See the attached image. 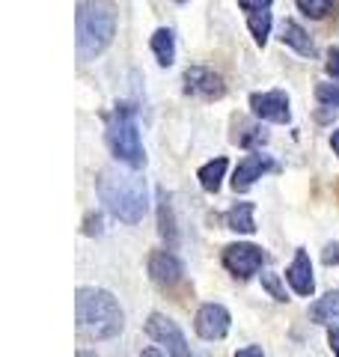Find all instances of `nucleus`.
<instances>
[{
	"mask_svg": "<svg viewBox=\"0 0 339 357\" xmlns=\"http://www.w3.org/2000/svg\"><path fill=\"white\" fill-rule=\"evenodd\" d=\"M98 197L107 206L113 218L126 223H140L143 215L149 211V194L146 182L137 173H119L116 167H107L98 176Z\"/></svg>",
	"mask_w": 339,
	"mask_h": 357,
	"instance_id": "f257e3e1",
	"label": "nucleus"
},
{
	"mask_svg": "<svg viewBox=\"0 0 339 357\" xmlns=\"http://www.w3.org/2000/svg\"><path fill=\"white\" fill-rule=\"evenodd\" d=\"M75 312H77V331L86 340H110L126 325L122 307L107 289H93V286L77 289Z\"/></svg>",
	"mask_w": 339,
	"mask_h": 357,
	"instance_id": "f03ea898",
	"label": "nucleus"
},
{
	"mask_svg": "<svg viewBox=\"0 0 339 357\" xmlns=\"http://www.w3.org/2000/svg\"><path fill=\"white\" fill-rule=\"evenodd\" d=\"M75 24H77V54L84 60H93L113 42L116 6H113V0H81Z\"/></svg>",
	"mask_w": 339,
	"mask_h": 357,
	"instance_id": "7ed1b4c3",
	"label": "nucleus"
},
{
	"mask_svg": "<svg viewBox=\"0 0 339 357\" xmlns=\"http://www.w3.org/2000/svg\"><path fill=\"white\" fill-rule=\"evenodd\" d=\"M107 146L131 170H140L146 164V152L137 131V110L126 102L113 107V114L107 116Z\"/></svg>",
	"mask_w": 339,
	"mask_h": 357,
	"instance_id": "20e7f679",
	"label": "nucleus"
},
{
	"mask_svg": "<svg viewBox=\"0 0 339 357\" xmlns=\"http://www.w3.org/2000/svg\"><path fill=\"white\" fill-rule=\"evenodd\" d=\"M146 333H149L155 342L167 345V354H170V357H190L185 333L179 331V325H176L173 319L161 316V312H152L149 321H146Z\"/></svg>",
	"mask_w": 339,
	"mask_h": 357,
	"instance_id": "39448f33",
	"label": "nucleus"
},
{
	"mask_svg": "<svg viewBox=\"0 0 339 357\" xmlns=\"http://www.w3.org/2000/svg\"><path fill=\"white\" fill-rule=\"evenodd\" d=\"M262 262H265V253H262V248H256V244H229V248L223 250L226 271L241 277V280L253 277L259 268H262Z\"/></svg>",
	"mask_w": 339,
	"mask_h": 357,
	"instance_id": "423d86ee",
	"label": "nucleus"
},
{
	"mask_svg": "<svg viewBox=\"0 0 339 357\" xmlns=\"http://www.w3.org/2000/svg\"><path fill=\"white\" fill-rule=\"evenodd\" d=\"M250 110H253V116L268 119V122H280V126H286V122L292 119L289 96L282 93V89H271V93H253L250 96Z\"/></svg>",
	"mask_w": 339,
	"mask_h": 357,
	"instance_id": "0eeeda50",
	"label": "nucleus"
},
{
	"mask_svg": "<svg viewBox=\"0 0 339 357\" xmlns=\"http://www.w3.org/2000/svg\"><path fill=\"white\" fill-rule=\"evenodd\" d=\"M229 310L220 307V304H202L199 312H197V321H194V328L202 340H223L226 337V331H229Z\"/></svg>",
	"mask_w": 339,
	"mask_h": 357,
	"instance_id": "6e6552de",
	"label": "nucleus"
},
{
	"mask_svg": "<svg viewBox=\"0 0 339 357\" xmlns=\"http://www.w3.org/2000/svg\"><path fill=\"white\" fill-rule=\"evenodd\" d=\"M223 77L214 75L211 69H202V66H190L185 72V93L190 96H202V98H220L223 96Z\"/></svg>",
	"mask_w": 339,
	"mask_h": 357,
	"instance_id": "1a4fd4ad",
	"label": "nucleus"
},
{
	"mask_svg": "<svg viewBox=\"0 0 339 357\" xmlns=\"http://www.w3.org/2000/svg\"><path fill=\"white\" fill-rule=\"evenodd\" d=\"M149 274L158 286H176L182 280V262L170 250H155L149 256Z\"/></svg>",
	"mask_w": 339,
	"mask_h": 357,
	"instance_id": "9d476101",
	"label": "nucleus"
},
{
	"mask_svg": "<svg viewBox=\"0 0 339 357\" xmlns=\"http://www.w3.org/2000/svg\"><path fill=\"white\" fill-rule=\"evenodd\" d=\"M268 170H274V161L268 155H247V158L235 167V176H232V188L235 191H247L256 178H262Z\"/></svg>",
	"mask_w": 339,
	"mask_h": 357,
	"instance_id": "9b49d317",
	"label": "nucleus"
},
{
	"mask_svg": "<svg viewBox=\"0 0 339 357\" xmlns=\"http://www.w3.org/2000/svg\"><path fill=\"white\" fill-rule=\"evenodd\" d=\"M286 280L292 283V289H295L298 295H312L315 289V280H312V265H310V256L307 250H298L295 259H292V265L286 268Z\"/></svg>",
	"mask_w": 339,
	"mask_h": 357,
	"instance_id": "f8f14e48",
	"label": "nucleus"
},
{
	"mask_svg": "<svg viewBox=\"0 0 339 357\" xmlns=\"http://www.w3.org/2000/svg\"><path fill=\"white\" fill-rule=\"evenodd\" d=\"M282 45H289V48H295L301 57H315V45L312 39L307 36V30H303L301 24H295V21H286L282 24Z\"/></svg>",
	"mask_w": 339,
	"mask_h": 357,
	"instance_id": "ddd939ff",
	"label": "nucleus"
},
{
	"mask_svg": "<svg viewBox=\"0 0 339 357\" xmlns=\"http://www.w3.org/2000/svg\"><path fill=\"white\" fill-rule=\"evenodd\" d=\"M158 229H161V238H167L170 248H176L179 244V229H176L173 206H170V197L164 191L158 194Z\"/></svg>",
	"mask_w": 339,
	"mask_h": 357,
	"instance_id": "4468645a",
	"label": "nucleus"
},
{
	"mask_svg": "<svg viewBox=\"0 0 339 357\" xmlns=\"http://www.w3.org/2000/svg\"><path fill=\"white\" fill-rule=\"evenodd\" d=\"M226 227L235 232H244V236H253L256 223H253V203H235L226 211Z\"/></svg>",
	"mask_w": 339,
	"mask_h": 357,
	"instance_id": "2eb2a0df",
	"label": "nucleus"
},
{
	"mask_svg": "<svg viewBox=\"0 0 339 357\" xmlns=\"http://www.w3.org/2000/svg\"><path fill=\"white\" fill-rule=\"evenodd\" d=\"M152 51H155V57H158L161 66H173V60H176V36H173V30L158 27L152 33Z\"/></svg>",
	"mask_w": 339,
	"mask_h": 357,
	"instance_id": "dca6fc26",
	"label": "nucleus"
},
{
	"mask_svg": "<svg viewBox=\"0 0 339 357\" xmlns=\"http://www.w3.org/2000/svg\"><path fill=\"white\" fill-rule=\"evenodd\" d=\"M223 173H226V158H214V161H209V164H202L199 173H197L202 191L218 194V191H220V182H223Z\"/></svg>",
	"mask_w": 339,
	"mask_h": 357,
	"instance_id": "f3484780",
	"label": "nucleus"
},
{
	"mask_svg": "<svg viewBox=\"0 0 339 357\" xmlns=\"http://www.w3.org/2000/svg\"><path fill=\"white\" fill-rule=\"evenodd\" d=\"M310 316H312V321H322V325L336 321L339 319V292H327L324 298L315 301L310 307Z\"/></svg>",
	"mask_w": 339,
	"mask_h": 357,
	"instance_id": "a211bd4d",
	"label": "nucleus"
},
{
	"mask_svg": "<svg viewBox=\"0 0 339 357\" xmlns=\"http://www.w3.org/2000/svg\"><path fill=\"white\" fill-rule=\"evenodd\" d=\"M247 27H250L256 45H265L271 36V13H253L247 15Z\"/></svg>",
	"mask_w": 339,
	"mask_h": 357,
	"instance_id": "6ab92c4d",
	"label": "nucleus"
},
{
	"mask_svg": "<svg viewBox=\"0 0 339 357\" xmlns=\"http://www.w3.org/2000/svg\"><path fill=\"white\" fill-rule=\"evenodd\" d=\"M331 6H333V0H298V9L303 15H310V18H322L331 13Z\"/></svg>",
	"mask_w": 339,
	"mask_h": 357,
	"instance_id": "aec40b11",
	"label": "nucleus"
},
{
	"mask_svg": "<svg viewBox=\"0 0 339 357\" xmlns=\"http://www.w3.org/2000/svg\"><path fill=\"white\" fill-rule=\"evenodd\" d=\"M235 140H239L241 146H259V143L268 140V131L256 128V126H244V134H235Z\"/></svg>",
	"mask_w": 339,
	"mask_h": 357,
	"instance_id": "412c9836",
	"label": "nucleus"
},
{
	"mask_svg": "<svg viewBox=\"0 0 339 357\" xmlns=\"http://www.w3.org/2000/svg\"><path fill=\"white\" fill-rule=\"evenodd\" d=\"M262 286L268 289L274 301H289V298H286V289L280 286V277H277V274H262Z\"/></svg>",
	"mask_w": 339,
	"mask_h": 357,
	"instance_id": "4be33fe9",
	"label": "nucleus"
},
{
	"mask_svg": "<svg viewBox=\"0 0 339 357\" xmlns=\"http://www.w3.org/2000/svg\"><path fill=\"white\" fill-rule=\"evenodd\" d=\"M315 96H319V102L339 107V84H322L319 89H315Z\"/></svg>",
	"mask_w": 339,
	"mask_h": 357,
	"instance_id": "5701e85b",
	"label": "nucleus"
},
{
	"mask_svg": "<svg viewBox=\"0 0 339 357\" xmlns=\"http://www.w3.org/2000/svg\"><path fill=\"white\" fill-rule=\"evenodd\" d=\"M239 6L244 9L247 15H253V13H268V9H271V0H239Z\"/></svg>",
	"mask_w": 339,
	"mask_h": 357,
	"instance_id": "b1692460",
	"label": "nucleus"
},
{
	"mask_svg": "<svg viewBox=\"0 0 339 357\" xmlns=\"http://www.w3.org/2000/svg\"><path fill=\"white\" fill-rule=\"evenodd\" d=\"M324 69H327V75H331V77H336V81H339V48H333L331 54H327V63H324Z\"/></svg>",
	"mask_w": 339,
	"mask_h": 357,
	"instance_id": "393cba45",
	"label": "nucleus"
},
{
	"mask_svg": "<svg viewBox=\"0 0 339 357\" xmlns=\"http://www.w3.org/2000/svg\"><path fill=\"white\" fill-rule=\"evenodd\" d=\"M322 259H324V265H336L339 262V244H327Z\"/></svg>",
	"mask_w": 339,
	"mask_h": 357,
	"instance_id": "a878e982",
	"label": "nucleus"
},
{
	"mask_svg": "<svg viewBox=\"0 0 339 357\" xmlns=\"http://www.w3.org/2000/svg\"><path fill=\"white\" fill-rule=\"evenodd\" d=\"M327 342H331V351L339 357V328H331V331H327Z\"/></svg>",
	"mask_w": 339,
	"mask_h": 357,
	"instance_id": "bb28decb",
	"label": "nucleus"
},
{
	"mask_svg": "<svg viewBox=\"0 0 339 357\" xmlns=\"http://www.w3.org/2000/svg\"><path fill=\"white\" fill-rule=\"evenodd\" d=\"M235 357H265V354H262V349H259V345H247V349L235 351Z\"/></svg>",
	"mask_w": 339,
	"mask_h": 357,
	"instance_id": "cd10ccee",
	"label": "nucleus"
},
{
	"mask_svg": "<svg viewBox=\"0 0 339 357\" xmlns=\"http://www.w3.org/2000/svg\"><path fill=\"white\" fill-rule=\"evenodd\" d=\"M331 146H333V155H339V128L331 134Z\"/></svg>",
	"mask_w": 339,
	"mask_h": 357,
	"instance_id": "c85d7f7f",
	"label": "nucleus"
},
{
	"mask_svg": "<svg viewBox=\"0 0 339 357\" xmlns=\"http://www.w3.org/2000/svg\"><path fill=\"white\" fill-rule=\"evenodd\" d=\"M140 357H164V354H161V351H158V349H146V351H143Z\"/></svg>",
	"mask_w": 339,
	"mask_h": 357,
	"instance_id": "c756f323",
	"label": "nucleus"
},
{
	"mask_svg": "<svg viewBox=\"0 0 339 357\" xmlns=\"http://www.w3.org/2000/svg\"><path fill=\"white\" fill-rule=\"evenodd\" d=\"M176 3H188V0H176Z\"/></svg>",
	"mask_w": 339,
	"mask_h": 357,
	"instance_id": "7c9ffc66",
	"label": "nucleus"
}]
</instances>
